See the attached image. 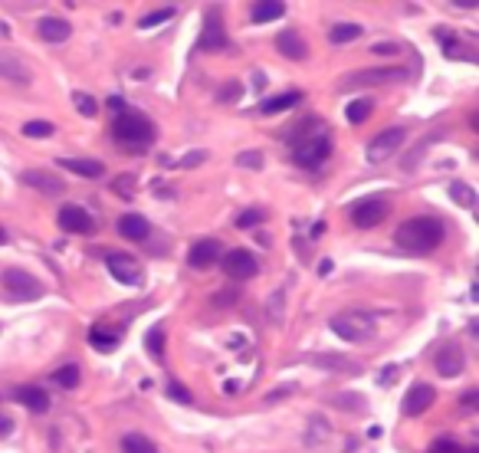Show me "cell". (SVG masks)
<instances>
[{"mask_svg": "<svg viewBox=\"0 0 479 453\" xmlns=\"http://www.w3.org/2000/svg\"><path fill=\"white\" fill-rule=\"evenodd\" d=\"M302 102V92L292 89V92H283V95H272V99H266L263 106H259V112L263 115H276V112H285V108H296Z\"/></svg>", "mask_w": 479, "mask_h": 453, "instance_id": "cb8c5ba5", "label": "cell"}, {"mask_svg": "<svg viewBox=\"0 0 479 453\" xmlns=\"http://www.w3.org/2000/svg\"><path fill=\"white\" fill-rule=\"evenodd\" d=\"M174 14H178V7H171V3H167V7H158V10H151V14L141 16L138 27H141V30H151V27H158V23H167Z\"/></svg>", "mask_w": 479, "mask_h": 453, "instance_id": "4dcf8cb0", "label": "cell"}, {"mask_svg": "<svg viewBox=\"0 0 479 453\" xmlns=\"http://www.w3.org/2000/svg\"><path fill=\"white\" fill-rule=\"evenodd\" d=\"M283 14H285L283 0H263V3H253V10H250L253 23H270V20H279Z\"/></svg>", "mask_w": 479, "mask_h": 453, "instance_id": "d4e9b609", "label": "cell"}, {"mask_svg": "<svg viewBox=\"0 0 479 453\" xmlns=\"http://www.w3.org/2000/svg\"><path fill=\"white\" fill-rule=\"evenodd\" d=\"M449 197H453L460 207H469V211L476 207V191H473L466 181H453V184H449Z\"/></svg>", "mask_w": 479, "mask_h": 453, "instance_id": "f546056e", "label": "cell"}, {"mask_svg": "<svg viewBox=\"0 0 479 453\" xmlns=\"http://www.w3.org/2000/svg\"><path fill=\"white\" fill-rule=\"evenodd\" d=\"M119 233L125 237V240H132V243L145 240V237L151 233L148 217H141V213H125V217L119 220Z\"/></svg>", "mask_w": 479, "mask_h": 453, "instance_id": "44dd1931", "label": "cell"}, {"mask_svg": "<svg viewBox=\"0 0 479 453\" xmlns=\"http://www.w3.org/2000/svg\"><path fill=\"white\" fill-rule=\"evenodd\" d=\"M476 401H479V391H469V394H463V401H460V410H463V414H469V410H476Z\"/></svg>", "mask_w": 479, "mask_h": 453, "instance_id": "c3c4849f", "label": "cell"}, {"mask_svg": "<svg viewBox=\"0 0 479 453\" xmlns=\"http://www.w3.org/2000/svg\"><path fill=\"white\" fill-rule=\"evenodd\" d=\"M112 138L121 145V151H132V154H141V151L151 148L154 141V121L148 115H141L135 108L121 106L115 115H112Z\"/></svg>", "mask_w": 479, "mask_h": 453, "instance_id": "7a4b0ae2", "label": "cell"}, {"mask_svg": "<svg viewBox=\"0 0 479 453\" xmlns=\"http://www.w3.org/2000/svg\"><path fill=\"white\" fill-rule=\"evenodd\" d=\"M20 181L27 184V187H33V191L46 194V197H60L62 191H66V184H62L56 174H49V171H23Z\"/></svg>", "mask_w": 479, "mask_h": 453, "instance_id": "ac0fdd59", "label": "cell"}, {"mask_svg": "<svg viewBox=\"0 0 479 453\" xmlns=\"http://www.w3.org/2000/svg\"><path fill=\"white\" fill-rule=\"evenodd\" d=\"M197 46H200V49H207V53H217V49H224V46H226V33H224V20H220V7H207Z\"/></svg>", "mask_w": 479, "mask_h": 453, "instance_id": "ba28073f", "label": "cell"}, {"mask_svg": "<svg viewBox=\"0 0 479 453\" xmlns=\"http://www.w3.org/2000/svg\"><path fill=\"white\" fill-rule=\"evenodd\" d=\"M16 401H20L27 410H33V414H46V410H49V394H46L43 388H36V384H23V388L16 391Z\"/></svg>", "mask_w": 479, "mask_h": 453, "instance_id": "7402d4cb", "label": "cell"}, {"mask_svg": "<svg viewBox=\"0 0 479 453\" xmlns=\"http://www.w3.org/2000/svg\"><path fill=\"white\" fill-rule=\"evenodd\" d=\"M434 453H460V447H456L453 440H440V443L434 447Z\"/></svg>", "mask_w": 479, "mask_h": 453, "instance_id": "816d5d0a", "label": "cell"}, {"mask_svg": "<svg viewBox=\"0 0 479 453\" xmlns=\"http://www.w3.org/2000/svg\"><path fill=\"white\" fill-rule=\"evenodd\" d=\"M371 53H377V56H397V53H401V46H397V43H375Z\"/></svg>", "mask_w": 479, "mask_h": 453, "instance_id": "7dc6e473", "label": "cell"}, {"mask_svg": "<svg viewBox=\"0 0 479 453\" xmlns=\"http://www.w3.org/2000/svg\"><path fill=\"white\" fill-rule=\"evenodd\" d=\"M401 145H404V128H384L381 135H375L371 141H368V151H364V154H368L371 165H381V161L390 158Z\"/></svg>", "mask_w": 479, "mask_h": 453, "instance_id": "9c48e42d", "label": "cell"}, {"mask_svg": "<svg viewBox=\"0 0 479 453\" xmlns=\"http://www.w3.org/2000/svg\"><path fill=\"white\" fill-rule=\"evenodd\" d=\"M105 266H108V272L119 279L121 286H138V283H141V266H138V259H132L128 253H108V257H105Z\"/></svg>", "mask_w": 479, "mask_h": 453, "instance_id": "30bf717a", "label": "cell"}, {"mask_svg": "<svg viewBox=\"0 0 479 453\" xmlns=\"http://www.w3.org/2000/svg\"><path fill=\"white\" fill-rule=\"evenodd\" d=\"M436 401V391L427 384V381H417V384H410V391L404 394V414L407 417H420V414H427V410L434 408Z\"/></svg>", "mask_w": 479, "mask_h": 453, "instance_id": "7c38bea8", "label": "cell"}, {"mask_svg": "<svg viewBox=\"0 0 479 453\" xmlns=\"http://www.w3.org/2000/svg\"><path fill=\"white\" fill-rule=\"evenodd\" d=\"M289 394H296V384H283V388H276V391L266 394L263 401H266V404H279V401H285Z\"/></svg>", "mask_w": 479, "mask_h": 453, "instance_id": "f6af8a7d", "label": "cell"}, {"mask_svg": "<svg viewBox=\"0 0 479 453\" xmlns=\"http://www.w3.org/2000/svg\"><path fill=\"white\" fill-rule=\"evenodd\" d=\"M407 69L404 66H371V69H358L338 79V89H375V86H390V82H404Z\"/></svg>", "mask_w": 479, "mask_h": 453, "instance_id": "277c9868", "label": "cell"}, {"mask_svg": "<svg viewBox=\"0 0 479 453\" xmlns=\"http://www.w3.org/2000/svg\"><path fill=\"white\" fill-rule=\"evenodd\" d=\"M60 226L66 233H95V220H92V213L86 207H75V204H66L60 207Z\"/></svg>", "mask_w": 479, "mask_h": 453, "instance_id": "4fadbf2b", "label": "cell"}, {"mask_svg": "<svg viewBox=\"0 0 479 453\" xmlns=\"http://www.w3.org/2000/svg\"><path fill=\"white\" fill-rule=\"evenodd\" d=\"M220 257H224V243L213 240V237H204V240H197L194 246H191L187 263H191L194 270H207V266H213Z\"/></svg>", "mask_w": 479, "mask_h": 453, "instance_id": "5bb4252c", "label": "cell"}, {"mask_svg": "<svg viewBox=\"0 0 479 453\" xmlns=\"http://www.w3.org/2000/svg\"><path fill=\"white\" fill-rule=\"evenodd\" d=\"M73 106L79 108V115H86V119L99 115V102H95L92 95H86V92H73Z\"/></svg>", "mask_w": 479, "mask_h": 453, "instance_id": "d590c367", "label": "cell"}, {"mask_svg": "<svg viewBox=\"0 0 479 453\" xmlns=\"http://www.w3.org/2000/svg\"><path fill=\"white\" fill-rule=\"evenodd\" d=\"M348 217H351V224L358 230H371V226H377L388 217V200L384 197H364L358 204H351Z\"/></svg>", "mask_w": 479, "mask_h": 453, "instance_id": "52a82bcc", "label": "cell"}, {"mask_svg": "<svg viewBox=\"0 0 479 453\" xmlns=\"http://www.w3.org/2000/svg\"><path fill=\"white\" fill-rule=\"evenodd\" d=\"M331 272V259H322V263H318V276H329Z\"/></svg>", "mask_w": 479, "mask_h": 453, "instance_id": "db71d44e", "label": "cell"}, {"mask_svg": "<svg viewBox=\"0 0 479 453\" xmlns=\"http://www.w3.org/2000/svg\"><path fill=\"white\" fill-rule=\"evenodd\" d=\"M207 158H210L207 151H191V154H184V158L178 161V167H180V171H191V167H200Z\"/></svg>", "mask_w": 479, "mask_h": 453, "instance_id": "ee69618b", "label": "cell"}, {"mask_svg": "<svg viewBox=\"0 0 479 453\" xmlns=\"http://www.w3.org/2000/svg\"><path fill=\"white\" fill-rule=\"evenodd\" d=\"M259 224H263V211H256V207H253V211H243V213L237 217V226H240V230H256Z\"/></svg>", "mask_w": 479, "mask_h": 453, "instance_id": "b9f144b4", "label": "cell"}, {"mask_svg": "<svg viewBox=\"0 0 479 453\" xmlns=\"http://www.w3.org/2000/svg\"><path fill=\"white\" fill-rule=\"evenodd\" d=\"M240 95H243V82H237V79H233V82H226L224 89L217 92V102H224V106H226V102H237Z\"/></svg>", "mask_w": 479, "mask_h": 453, "instance_id": "7bdbcfd3", "label": "cell"}, {"mask_svg": "<svg viewBox=\"0 0 479 453\" xmlns=\"http://www.w3.org/2000/svg\"><path fill=\"white\" fill-rule=\"evenodd\" d=\"M315 368H322V371H335V375H351L358 378L364 368H361V362H355V358H348V355H338V351H322V355H315L312 358Z\"/></svg>", "mask_w": 479, "mask_h": 453, "instance_id": "9a60e30c", "label": "cell"}, {"mask_svg": "<svg viewBox=\"0 0 479 453\" xmlns=\"http://www.w3.org/2000/svg\"><path fill=\"white\" fill-rule=\"evenodd\" d=\"M23 135H27V138H49V135H53V125H49V121L33 119V121L23 125Z\"/></svg>", "mask_w": 479, "mask_h": 453, "instance_id": "f35d334b", "label": "cell"}, {"mask_svg": "<svg viewBox=\"0 0 479 453\" xmlns=\"http://www.w3.org/2000/svg\"><path fill=\"white\" fill-rule=\"evenodd\" d=\"M331 401H335V408H342V410H355V414L364 410V397L361 394H335Z\"/></svg>", "mask_w": 479, "mask_h": 453, "instance_id": "74e56055", "label": "cell"}, {"mask_svg": "<svg viewBox=\"0 0 479 453\" xmlns=\"http://www.w3.org/2000/svg\"><path fill=\"white\" fill-rule=\"evenodd\" d=\"M3 243H7V230L0 226V246H3Z\"/></svg>", "mask_w": 479, "mask_h": 453, "instance_id": "9f6ffc18", "label": "cell"}, {"mask_svg": "<svg viewBox=\"0 0 479 453\" xmlns=\"http://www.w3.org/2000/svg\"><path fill=\"white\" fill-rule=\"evenodd\" d=\"M358 36H361V27H358V23H335V27L329 30V40H331L335 46L355 43Z\"/></svg>", "mask_w": 479, "mask_h": 453, "instance_id": "4316f807", "label": "cell"}, {"mask_svg": "<svg viewBox=\"0 0 479 453\" xmlns=\"http://www.w3.org/2000/svg\"><path fill=\"white\" fill-rule=\"evenodd\" d=\"M89 342L99 348V351H112V345H119V332H105V329L95 325L89 332Z\"/></svg>", "mask_w": 479, "mask_h": 453, "instance_id": "d6a6232c", "label": "cell"}, {"mask_svg": "<svg viewBox=\"0 0 479 453\" xmlns=\"http://www.w3.org/2000/svg\"><path fill=\"white\" fill-rule=\"evenodd\" d=\"M112 191H119V197L132 200V197L138 194V181L132 178V174H121V178H115V181H112Z\"/></svg>", "mask_w": 479, "mask_h": 453, "instance_id": "8d00e7d4", "label": "cell"}, {"mask_svg": "<svg viewBox=\"0 0 479 453\" xmlns=\"http://www.w3.org/2000/svg\"><path fill=\"white\" fill-rule=\"evenodd\" d=\"M145 348L151 351V358L154 362H161L165 358V329L161 325H151L148 335H145Z\"/></svg>", "mask_w": 479, "mask_h": 453, "instance_id": "f1b7e54d", "label": "cell"}, {"mask_svg": "<svg viewBox=\"0 0 479 453\" xmlns=\"http://www.w3.org/2000/svg\"><path fill=\"white\" fill-rule=\"evenodd\" d=\"M0 79L16 82V86H30L33 73H30V66L20 60V56H14V53H3V49H0Z\"/></svg>", "mask_w": 479, "mask_h": 453, "instance_id": "e0dca14e", "label": "cell"}, {"mask_svg": "<svg viewBox=\"0 0 479 453\" xmlns=\"http://www.w3.org/2000/svg\"><path fill=\"white\" fill-rule=\"evenodd\" d=\"M466 453H479V450H466Z\"/></svg>", "mask_w": 479, "mask_h": 453, "instance_id": "6f0895ef", "label": "cell"}, {"mask_svg": "<svg viewBox=\"0 0 479 453\" xmlns=\"http://www.w3.org/2000/svg\"><path fill=\"white\" fill-rule=\"evenodd\" d=\"M276 49L283 53L285 60H305V56H309V46H305V40H302L296 30L279 33V36H276Z\"/></svg>", "mask_w": 479, "mask_h": 453, "instance_id": "ffe728a7", "label": "cell"}, {"mask_svg": "<svg viewBox=\"0 0 479 453\" xmlns=\"http://www.w3.org/2000/svg\"><path fill=\"white\" fill-rule=\"evenodd\" d=\"M381 434H384V430H381L377 423H375V427H371V430H368V437H371V440H377V437H381Z\"/></svg>", "mask_w": 479, "mask_h": 453, "instance_id": "11a10c76", "label": "cell"}, {"mask_svg": "<svg viewBox=\"0 0 479 453\" xmlns=\"http://www.w3.org/2000/svg\"><path fill=\"white\" fill-rule=\"evenodd\" d=\"M466 368V355L460 345H443L436 351V375L440 378H460Z\"/></svg>", "mask_w": 479, "mask_h": 453, "instance_id": "2e32d148", "label": "cell"}, {"mask_svg": "<svg viewBox=\"0 0 479 453\" xmlns=\"http://www.w3.org/2000/svg\"><path fill=\"white\" fill-rule=\"evenodd\" d=\"M237 165L246 167V171H259V167H263V151H240Z\"/></svg>", "mask_w": 479, "mask_h": 453, "instance_id": "60d3db41", "label": "cell"}, {"mask_svg": "<svg viewBox=\"0 0 479 453\" xmlns=\"http://www.w3.org/2000/svg\"><path fill=\"white\" fill-rule=\"evenodd\" d=\"M436 138H440V132H434V135H423L420 138V145L414 151H410V154H407L404 158V171H417V161H420V154H423V151L430 148V145H434Z\"/></svg>", "mask_w": 479, "mask_h": 453, "instance_id": "836d02e7", "label": "cell"}, {"mask_svg": "<svg viewBox=\"0 0 479 453\" xmlns=\"http://www.w3.org/2000/svg\"><path fill=\"white\" fill-rule=\"evenodd\" d=\"M224 272L230 279H253L259 272V263L250 250H230V253H224Z\"/></svg>", "mask_w": 479, "mask_h": 453, "instance_id": "8fae6325", "label": "cell"}, {"mask_svg": "<svg viewBox=\"0 0 479 453\" xmlns=\"http://www.w3.org/2000/svg\"><path fill=\"white\" fill-rule=\"evenodd\" d=\"M0 283L10 292V299H16V302H33L43 296V283L27 270H3L0 272Z\"/></svg>", "mask_w": 479, "mask_h": 453, "instance_id": "5b68a950", "label": "cell"}, {"mask_svg": "<svg viewBox=\"0 0 479 453\" xmlns=\"http://www.w3.org/2000/svg\"><path fill=\"white\" fill-rule=\"evenodd\" d=\"M397 375H401V364H388V368L381 371V384H384V388H390V384L397 381Z\"/></svg>", "mask_w": 479, "mask_h": 453, "instance_id": "bcb514c9", "label": "cell"}, {"mask_svg": "<svg viewBox=\"0 0 479 453\" xmlns=\"http://www.w3.org/2000/svg\"><path fill=\"white\" fill-rule=\"evenodd\" d=\"M329 154H331V138L325 135V132H318V135L305 138V141H299V145H292V158H296V165L309 167V171H315V167L329 158Z\"/></svg>", "mask_w": 479, "mask_h": 453, "instance_id": "8992f818", "label": "cell"}, {"mask_svg": "<svg viewBox=\"0 0 479 453\" xmlns=\"http://www.w3.org/2000/svg\"><path fill=\"white\" fill-rule=\"evenodd\" d=\"M167 397H171V401H178V404H194V397H191V391H187V388H184V384H180V381H167Z\"/></svg>", "mask_w": 479, "mask_h": 453, "instance_id": "ab89813d", "label": "cell"}, {"mask_svg": "<svg viewBox=\"0 0 479 453\" xmlns=\"http://www.w3.org/2000/svg\"><path fill=\"white\" fill-rule=\"evenodd\" d=\"M318 132H325V121L322 119H302L292 132H289V138H292V145H299V141H305V138H312V135H318Z\"/></svg>", "mask_w": 479, "mask_h": 453, "instance_id": "484cf974", "label": "cell"}, {"mask_svg": "<svg viewBox=\"0 0 479 453\" xmlns=\"http://www.w3.org/2000/svg\"><path fill=\"white\" fill-rule=\"evenodd\" d=\"M36 33L43 36L46 43H66L69 36H73V27L60 20V16H43L40 23H36Z\"/></svg>", "mask_w": 479, "mask_h": 453, "instance_id": "d6986e66", "label": "cell"}, {"mask_svg": "<svg viewBox=\"0 0 479 453\" xmlns=\"http://www.w3.org/2000/svg\"><path fill=\"white\" fill-rule=\"evenodd\" d=\"M121 450L125 453H158L154 443H151L145 434H128V437L121 440Z\"/></svg>", "mask_w": 479, "mask_h": 453, "instance_id": "1f68e13d", "label": "cell"}, {"mask_svg": "<svg viewBox=\"0 0 479 453\" xmlns=\"http://www.w3.org/2000/svg\"><path fill=\"white\" fill-rule=\"evenodd\" d=\"M371 112H375V102H371V99H355V102H348V108H344V119L351 121V125H361Z\"/></svg>", "mask_w": 479, "mask_h": 453, "instance_id": "83f0119b", "label": "cell"}, {"mask_svg": "<svg viewBox=\"0 0 479 453\" xmlns=\"http://www.w3.org/2000/svg\"><path fill=\"white\" fill-rule=\"evenodd\" d=\"M79 368H75V364H66V368H60V371H56V375H53V381H56V384H60V388H66V391H73L75 384H79Z\"/></svg>", "mask_w": 479, "mask_h": 453, "instance_id": "e575fe53", "label": "cell"}, {"mask_svg": "<svg viewBox=\"0 0 479 453\" xmlns=\"http://www.w3.org/2000/svg\"><path fill=\"white\" fill-rule=\"evenodd\" d=\"M56 165L69 167V171L79 174V178H102L105 174V165L102 161H92V158H60Z\"/></svg>", "mask_w": 479, "mask_h": 453, "instance_id": "603a6c76", "label": "cell"}, {"mask_svg": "<svg viewBox=\"0 0 479 453\" xmlns=\"http://www.w3.org/2000/svg\"><path fill=\"white\" fill-rule=\"evenodd\" d=\"M331 332L344 338V342H351V345H358V342H368V338H375L377 332V316L371 312H364V309H348V312H338V316L329 322Z\"/></svg>", "mask_w": 479, "mask_h": 453, "instance_id": "3957f363", "label": "cell"}, {"mask_svg": "<svg viewBox=\"0 0 479 453\" xmlns=\"http://www.w3.org/2000/svg\"><path fill=\"white\" fill-rule=\"evenodd\" d=\"M272 318H276V322H283V292H276V296H272Z\"/></svg>", "mask_w": 479, "mask_h": 453, "instance_id": "f907efd6", "label": "cell"}, {"mask_svg": "<svg viewBox=\"0 0 479 453\" xmlns=\"http://www.w3.org/2000/svg\"><path fill=\"white\" fill-rule=\"evenodd\" d=\"M453 7H456V10H473V7H476V0H456Z\"/></svg>", "mask_w": 479, "mask_h": 453, "instance_id": "f5cc1de1", "label": "cell"}, {"mask_svg": "<svg viewBox=\"0 0 479 453\" xmlns=\"http://www.w3.org/2000/svg\"><path fill=\"white\" fill-rule=\"evenodd\" d=\"M10 434H14V421H10V417H7V414L0 410V440L10 437Z\"/></svg>", "mask_w": 479, "mask_h": 453, "instance_id": "681fc988", "label": "cell"}, {"mask_svg": "<svg viewBox=\"0 0 479 453\" xmlns=\"http://www.w3.org/2000/svg\"><path fill=\"white\" fill-rule=\"evenodd\" d=\"M447 237V226L440 217H410L394 230V243L407 250V253H434L436 246Z\"/></svg>", "mask_w": 479, "mask_h": 453, "instance_id": "6da1fadb", "label": "cell"}]
</instances>
